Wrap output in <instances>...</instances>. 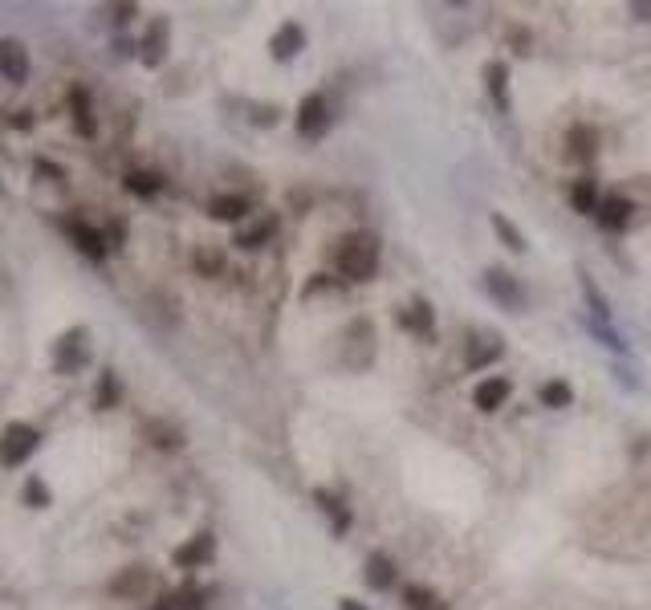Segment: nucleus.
Masks as SVG:
<instances>
[{"mask_svg": "<svg viewBox=\"0 0 651 610\" xmlns=\"http://www.w3.org/2000/svg\"><path fill=\"white\" fill-rule=\"evenodd\" d=\"M379 261H383V249L371 232H346L334 244V269L342 281H371L379 273Z\"/></svg>", "mask_w": 651, "mask_h": 610, "instance_id": "obj_1", "label": "nucleus"}, {"mask_svg": "<svg viewBox=\"0 0 651 610\" xmlns=\"http://www.w3.org/2000/svg\"><path fill=\"white\" fill-rule=\"evenodd\" d=\"M53 375H78L90 366V330L86 326H70L66 334H57L53 350Z\"/></svg>", "mask_w": 651, "mask_h": 610, "instance_id": "obj_2", "label": "nucleus"}, {"mask_svg": "<svg viewBox=\"0 0 651 610\" xmlns=\"http://www.w3.org/2000/svg\"><path fill=\"white\" fill-rule=\"evenodd\" d=\"M37 448H41V432L33 423L13 419V423L0 427V464L5 468H21L25 460H33Z\"/></svg>", "mask_w": 651, "mask_h": 610, "instance_id": "obj_3", "label": "nucleus"}, {"mask_svg": "<svg viewBox=\"0 0 651 610\" xmlns=\"http://www.w3.org/2000/svg\"><path fill=\"white\" fill-rule=\"evenodd\" d=\"M293 127H298V135L310 139V143L326 139L330 127H334V106H330V98L326 94H306L298 102V114H293Z\"/></svg>", "mask_w": 651, "mask_h": 610, "instance_id": "obj_4", "label": "nucleus"}, {"mask_svg": "<svg viewBox=\"0 0 651 610\" xmlns=\"http://www.w3.org/2000/svg\"><path fill=\"white\" fill-rule=\"evenodd\" d=\"M485 289H489V297L501 305V310H509V314H521L525 310V285L509 269H497V265L485 269Z\"/></svg>", "mask_w": 651, "mask_h": 610, "instance_id": "obj_5", "label": "nucleus"}, {"mask_svg": "<svg viewBox=\"0 0 651 610\" xmlns=\"http://www.w3.org/2000/svg\"><path fill=\"white\" fill-rule=\"evenodd\" d=\"M212 558H216V537H212L208 529L192 533L184 545H175V554H171V562L180 566V570H200V566H208Z\"/></svg>", "mask_w": 651, "mask_h": 610, "instance_id": "obj_6", "label": "nucleus"}, {"mask_svg": "<svg viewBox=\"0 0 651 610\" xmlns=\"http://www.w3.org/2000/svg\"><path fill=\"white\" fill-rule=\"evenodd\" d=\"M167 45H171V25H167V17H155L147 25V33L139 37V61L147 70H159L167 61Z\"/></svg>", "mask_w": 651, "mask_h": 610, "instance_id": "obj_7", "label": "nucleus"}, {"mask_svg": "<svg viewBox=\"0 0 651 610\" xmlns=\"http://www.w3.org/2000/svg\"><path fill=\"white\" fill-rule=\"evenodd\" d=\"M0 78L25 86L29 82V49L17 37H0Z\"/></svg>", "mask_w": 651, "mask_h": 610, "instance_id": "obj_8", "label": "nucleus"}, {"mask_svg": "<svg viewBox=\"0 0 651 610\" xmlns=\"http://www.w3.org/2000/svg\"><path fill=\"white\" fill-rule=\"evenodd\" d=\"M66 232H70V240L78 244V253H82V257H90V261H106V253H110V240H106V232H102L98 224H86V220H66Z\"/></svg>", "mask_w": 651, "mask_h": 610, "instance_id": "obj_9", "label": "nucleus"}, {"mask_svg": "<svg viewBox=\"0 0 651 610\" xmlns=\"http://www.w3.org/2000/svg\"><path fill=\"white\" fill-rule=\"evenodd\" d=\"M395 322H399L407 334L424 338V342H432V338H436V314H432V305H428L424 297H416V301L407 305V310H399V314H395Z\"/></svg>", "mask_w": 651, "mask_h": 610, "instance_id": "obj_10", "label": "nucleus"}, {"mask_svg": "<svg viewBox=\"0 0 651 610\" xmlns=\"http://www.w3.org/2000/svg\"><path fill=\"white\" fill-rule=\"evenodd\" d=\"M631 212H635V204L627 200V196H603V204H599V212H595V224L603 228V232H627L631 228Z\"/></svg>", "mask_w": 651, "mask_h": 610, "instance_id": "obj_11", "label": "nucleus"}, {"mask_svg": "<svg viewBox=\"0 0 651 610\" xmlns=\"http://www.w3.org/2000/svg\"><path fill=\"white\" fill-rule=\"evenodd\" d=\"M485 90H489L497 114H509L513 110V98H509V61H501V57L485 61Z\"/></svg>", "mask_w": 651, "mask_h": 610, "instance_id": "obj_12", "label": "nucleus"}, {"mask_svg": "<svg viewBox=\"0 0 651 610\" xmlns=\"http://www.w3.org/2000/svg\"><path fill=\"white\" fill-rule=\"evenodd\" d=\"M302 49H306V29H302L298 21L277 25V33L269 37V53H273V61H293Z\"/></svg>", "mask_w": 651, "mask_h": 610, "instance_id": "obj_13", "label": "nucleus"}, {"mask_svg": "<svg viewBox=\"0 0 651 610\" xmlns=\"http://www.w3.org/2000/svg\"><path fill=\"white\" fill-rule=\"evenodd\" d=\"M566 159H574V163H595L599 159V135H595V127L574 122V127L566 131Z\"/></svg>", "mask_w": 651, "mask_h": 610, "instance_id": "obj_14", "label": "nucleus"}, {"mask_svg": "<svg viewBox=\"0 0 651 610\" xmlns=\"http://www.w3.org/2000/svg\"><path fill=\"white\" fill-rule=\"evenodd\" d=\"M509 395H513V379H509V375H489V379L477 383V391H472V403H477V407L489 415V411L505 407Z\"/></svg>", "mask_w": 651, "mask_h": 610, "instance_id": "obj_15", "label": "nucleus"}, {"mask_svg": "<svg viewBox=\"0 0 651 610\" xmlns=\"http://www.w3.org/2000/svg\"><path fill=\"white\" fill-rule=\"evenodd\" d=\"M346 342L359 346V354H354V366L350 371H367V366L375 362V326L367 318H354L350 330H346Z\"/></svg>", "mask_w": 651, "mask_h": 610, "instance_id": "obj_16", "label": "nucleus"}, {"mask_svg": "<svg viewBox=\"0 0 651 610\" xmlns=\"http://www.w3.org/2000/svg\"><path fill=\"white\" fill-rule=\"evenodd\" d=\"M277 224H281V220H277L273 212H265L261 220L236 228V240H232V244H236V249H249V253H253V249H261V244H269V240L277 236Z\"/></svg>", "mask_w": 651, "mask_h": 610, "instance_id": "obj_17", "label": "nucleus"}, {"mask_svg": "<svg viewBox=\"0 0 651 610\" xmlns=\"http://www.w3.org/2000/svg\"><path fill=\"white\" fill-rule=\"evenodd\" d=\"M249 212H253V200H249V196H236V192L212 196V200H208V216L220 220V224H245Z\"/></svg>", "mask_w": 651, "mask_h": 610, "instance_id": "obj_18", "label": "nucleus"}, {"mask_svg": "<svg viewBox=\"0 0 651 610\" xmlns=\"http://www.w3.org/2000/svg\"><path fill=\"white\" fill-rule=\"evenodd\" d=\"M363 582H367V590H391V586L399 582V570H395V562L383 554V549L367 554V562H363Z\"/></svg>", "mask_w": 651, "mask_h": 610, "instance_id": "obj_19", "label": "nucleus"}, {"mask_svg": "<svg viewBox=\"0 0 651 610\" xmlns=\"http://www.w3.org/2000/svg\"><path fill=\"white\" fill-rule=\"evenodd\" d=\"M151 586H155V578H151L147 566H127L123 574L110 582V594H114V598H143Z\"/></svg>", "mask_w": 651, "mask_h": 610, "instance_id": "obj_20", "label": "nucleus"}, {"mask_svg": "<svg viewBox=\"0 0 651 610\" xmlns=\"http://www.w3.org/2000/svg\"><path fill=\"white\" fill-rule=\"evenodd\" d=\"M570 204H574L578 216H595L599 204H603V196H599V179H595V175L574 179V183H570Z\"/></svg>", "mask_w": 651, "mask_h": 610, "instance_id": "obj_21", "label": "nucleus"}, {"mask_svg": "<svg viewBox=\"0 0 651 610\" xmlns=\"http://www.w3.org/2000/svg\"><path fill=\"white\" fill-rule=\"evenodd\" d=\"M123 188H127L131 196H139V200H155V196L163 192V175H159V171H143V167H135V171L123 175Z\"/></svg>", "mask_w": 651, "mask_h": 610, "instance_id": "obj_22", "label": "nucleus"}, {"mask_svg": "<svg viewBox=\"0 0 651 610\" xmlns=\"http://www.w3.org/2000/svg\"><path fill=\"white\" fill-rule=\"evenodd\" d=\"M70 114H74V127L82 139H94L98 135V122H94V110H90V94L82 86L70 90Z\"/></svg>", "mask_w": 651, "mask_h": 610, "instance_id": "obj_23", "label": "nucleus"}, {"mask_svg": "<svg viewBox=\"0 0 651 610\" xmlns=\"http://www.w3.org/2000/svg\"><path fill=\"white\" fill-rule=\"evenodd\" d=\"M578 285H582V297H586V305H590V318H595V322H611V301H607V293L595 285V277H590L586 269H578Z\"/></svg>", "mask_w": 651, "mask_h": 610, "instance_id": "obj_24", "label": "nucleus"}, {"mask_svg": "<svg viewBox=\"0 0 651 610\" xmlns=\"http://www.w3.org/2000/svg\"><path fill=\"white\" fill-rule=\"evenodd\" d=\"M314 501H318V509L330 517L334 533H346V529H350V509L342 505V497H334L330 488H314Z\"/></svg>", "mask_w": 651, "mask_h": 610, "instance_id": "obj_25", "label": "nucleus"}, {"mask_svg": "<svg viewBox=\"0 0 651 610\" xmlns=\"http://www.w3.org/2000/svg\"><path fill=\"white\" fill-rule=\"evenodd\" d=\"M403 606H407V610H452L432 586H420V582L403 586Z\"/></svg>", "mask_w": 651, "mask_h": 610, "instance_id": "obj_26", "label": "nucleus"}, {"mask_svg": "<svg viewBox=\"0 0 651 610\" xmlns=\"http://www.w3.org/2000/svg\"><path fill=\"white\" fill-rule=\"evenodd\" d=\"M118 403H123V383H118V375L110 371H98V391H94V407L98 411H114Z\"/></svg>", "mask_w": 651, "mask_h": 610, "instance_id": "obj_27", "label": "nucleus"}, {"mask_svg": "<svg viewBox=\"0 0 651 610\" xmlns=\"http://www.w3.org/2000/svg\"><path fill=\"white\" fill-rule=\"evenodd\" d=\"M147 440L159 452H180L184 448V432H180V427H171V423H163V419H151L147 423Z\"/></svg>", "mask_w": 651, "mask_h": 610, "instance_id": "obj_28", "label": "nucleus"}, {"mask_svg": "<svg viewBox=\"0 0 651 610\" xmlns=\"http://www.w3.org/2000/svg\"><path fill=\"white\" fill-rule=\"evenodd\" d=\"M489 224H493V232L505 240V249H509V253H525V249H529V244H525V232H521L505 212H493Z\"/></svg>", "mask_w": 651, "mask_h": 610, "instance_id": "obj_29", "label": "nucleus"}, {"mask_svg": "<svg viewBox=\"0 0 651 610\" xmlns=\"http://www.w3.org/2000/svg\"><path fill=\"white\" fill-rule=\"evenodd\" d=\"M505 354V342L501 338H485V342H477L468 350V358H464V366L468 371H481V366H489V362H497Z\"/></svg>", "mask_w": 651, "mask_h": 610, "instance_id": "obj_30", "label": "nucleus"}, {"mask_svg": "<svg viewBox=\"0 0 651 610\" xmlns=\"http://www.w3.org/2000/svg\"><path fill=\"white\" fill-rule=\"evenodd\" d=\"M538 399H542V407L562 411V407H570V403H574V387H570L566 379H550V383H542Z\"/></svg>", "mask_w": 651, "mask_h": 610, "instance_id": "obj_31", "label": "nucleus"}, {"mask_svg": "<svg viewBox=\"0 0 651 610\" xmlns=\"http://www.w3.org/2000/svg\"><path fill=\"white\" fill-rule=\"evenodd\" d=\"M21 497H25L29 509H49V505H53V493H49V484H45L41 476H29V480H25Z\"/></svg>", "mask_w": 651, "mask_h": 610, "instance_id": "obj_32", "label": "nucleus"}, {"mask_svg": "<svg viewBox=\"0 0 651 610\" xmlns=\"http://www.w3.org/2000/svg\"><path fill=\"white\" fill-rule=\"evenodd\" d=\"M192 265H196V273H204V277H220V273H224V253H220V249H208V244H204V249L192 253Z\"/></svg>", "mask_w": 651, "mask_h": 610, "instance_id": "obj_33", "label": "nucleus"}, {"mask_svg": "<svg viewBox=\"0 0 651 610\" xmlns=\"http://www.w3.org/2000/svg\"><path fill=\"white\" fill-rule=\"evenodd\" d=\"M175 602H180V610H204L208 606V590L196 586V582H184L180 590H175Z\"/></svg>", "mask_w": 651, "mask_h": 610, "instance_id": "obj_34", "label": "nucleus"}, {"mask_svg": "<svg viewBox=\"0 0 651 610\" xmlns=\"http://www.w3.org/2000/svg\"><path fill=\"white\" fill-rule=\"evenodd\" d=\"M590 334L603 338V346H611L615 354H627V342H623V334H619L611 322H595V318H590Z\"/></svg>", "mask_w": 651, "mask_h": 610, "instance_id": "obj_35", "label": "nucleus"}, {"mask_svg": "<svg viewBox=\"0 0 651 610\" xmlns=\"http://www.w3.org/2000/svg\"><path fill=\"white\" fill-rule=\"evenodd\" d=\"M277 118H281V110H277V106H257V114H253L257 127H277Z\"/></svg>", "mask_w": 651, "mask_h": 610, "instance_id": "obj_36", "label": "nucleus"}, {"mask_svg": "<svg viewBox=\"0 0 651 610\" xmlns=\"http://www.w3.org/2000/svg\"><path fill=\"white\" fill-rule=\"evenodd\" d=\"M509 41H513V45H517V53H529V45H534V37H529V33H525V29H517V25H513V29H509Z\"/></svg>", "mask_w": 651, "mask_h": 610, "instance_id": "obj_37", "label": "nucleus"}, {"mask_svg": "<svg viewBox=\"0 0 651 610\" xmlns=\"http://www.w3.org/2000/svg\"><path fill=\"white\" fill-rule=\"evenodd\" d=\"M627 13H631L635 21H651V0H631Z\"/></svg>", "mask_w": 651, "mask_h": 610, "instance_id": "obj_38", "label": "nucleus"}, {"mask_svg": "<svg viewBox=\"0 0 651 610\" xmlns=\"http://www.w3.org/2000/svg\"><path fill=\"white\" fill-rule=\"evenodd\" d=\"M123 236H127V228L118 224V220H114V224L106 228V240H110V249H123Z\"/></svg>", "mask_w": 651, "mask_h": 610, "instance_id": "obj_39", "label": "nucleus"}, {"mask_svg": "<svg viewBox=\"0 0 651 610\" xmlns=\"http://www.w3.org/2000/svg\"><path fill=\"white\" fill-rule=\"evenodd\" d=\"M151 610H180V602H175V590H167V594H159V598L151 602Z\"/></svg>", "mask_w": 651, "mask_h": 610, "instance_id": "obj_40", "label": "nucleus"}, {"mask_svg": "<svg viewBox=\"0 0 651 610\" xmlns=\"http://www.w3.org/2000/svg\"><path fill=\"white\" fill-rule=\"evenodd\" d=\"M139 13V5H114V25H127Z\"/></svg>", "mask_w": 651, "mask_h": 610, "instance_id": "obj_41", "label": "nucleus"}, {"mask_svg": "<svg viewBox=\"0 0 651 610\" xmlns=\"http://www.w3.org/2000/svg\"><path fill=\"white\" fill-rule=\"evenodd\" d=\"M37 167H41L45 175H53V183H66V171H62V167H53V163H45V159H37Z\"/></svg>", "mask_w": 651, "mask_h": 610, "instance_id": "obj_42", "label": "nucleus"}, {"mask_svg": "<svg viewBox=\"0 0 651 610\" xmlns=\"http://www.w3.org/2000/svg\"><path fill=\"white\" fill-rule=\"evenodd\" d=\"M338 610H371V606L359 602V598H338Z\"/></svg>", "mask_w": 651, "mask_h": 610, "instance_id": "obj_43", "label": "nucleus"}]
</instances>
